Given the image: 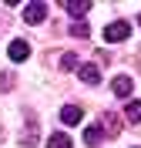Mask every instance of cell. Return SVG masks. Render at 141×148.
<instances>
[{"instance_id": "cell-1", "label": "cell", "mask_w": 141, "mask_h": 148, "mask_svg": "<svg viewBox=\"0 0 141 148\" xmlns=\"http://www.w3.org/2000/svg\"><path fill=\"white\" fill-rule=\"evenodd\" d=\"M128 34H131V24H128V20H114V24L104 27V40H108V44H121Z\"/></svg>"}, {"instance_id": "cell-3", "label": "cell", "mask_w": 141, "mask_h": 148, "mask_svg": "<svg viewBox=\"0 0 141 148\" xmlns=\"http://www.w3.org/2000/svg\"><path fill=\"white\" fill-rule=\"evenodd\" d=\"M97 131H108V135H104V138H114V135H118V131H121V121L114 118L111 111H104V114H101V121H97Z\"/></svg>"}, {"instance_id": "cell-5", "label": "cell", "mask_w": 141, "mask_h": 148, "mask_svg": "<svg viewBox=\"0 0 141 148\" xmlns=\"http://www.w3.org/2000/svg\"><path fill=\"white\" fill-rule=\"evenodd\" d=\"M7 54H10V61H17V64H20V61H27V57H30V44H27V40H10Z\"/></svg>"}, {"instance_id": "cell-4", "label": "cell", "mask_w": 141, "mask_h": 148, "mask_svg": "<svg viewBox=\"0 0 141 148\" xmlns=\"http://www.w3.org/2000/svg\"><path fill=\"white\" fill-rule=\"evenodd\" d=\"M131 88H134V81L128 77V74H118V77L111 81V91L118 94V98H131Z\"/></svg>"}, {"instance_id": "cell-6", "label": "cell", "mask_w": 141, "mask_h": 148, "mask_svg": "<svg viewBox=\"0 0 141 148\" xmlns=\"http://www.w3.org/2000/svg\"><path fill=\"white\" fill-rule=\"evenodd\" d=\"M61 121H64V125H81V121H84V108L64 104V108H61Z\"/></svg>"}, {"instance_id": "cell-7", "label": "cell", "mask_w": 141, "mask_h": 148, "mask_svg": "<svg viewBox=\"0 0 141 148\" xmlns=\"http://www.w3.org/2000/svg\"><path fill=\"white\" fill-rule=\"evenodd\" d=\"M77 77L84 84H97L101 81V71H97V64H77Z\"/></svg>"}, {"instance_id": "cell-13", "label": "cell", "mask_w": 141, "mask_h": 148, "mask_svg": "<svg viewBox=\"0 0 141 148\" xmlns=\"http://www.w3.org/2000/svg\"><path fill=\"white\" fill-rule=\"evenodd\" d=\"M61 67H64V71H74V67H77V57L74 54H64V57H61Z\"/></svg>"}, {"instance_id": "cell-2", "label": "cell", "mask_w": 141, "mask_h": 148, "mask_svg": "<svg viewBox=\"0 0 141 148\" xmlns=\"http://www.w3.org/2000/svg\"><path fill=\"white\" fill-rule=\"evenodd\" d=\"M44 17H47V3L44 0H34V3L24 7V24H40Z\"/></svg>"}, {"instance_id": "cell-8", "label": "cell", "mask_w": 141, "mask_h": 148, "mask_svg": "<svg viewBox=\"0 0 141 148\" xmlns=\"http://www.w3.org/2000/svg\"><path fill=\"white\" fill-rule=\"evenodd\" d=\"M64 7H67V14H71V17H84L87 10H91V3H87V0H67Z\"/></svg>"}, {"instance_id": "cell-10", "label": "cell", "mask_w": 141, "mask_h": 148, "mask_svg": "<svg viewBox=\"0 0 141 148\" xmlns=\"http://www.w3.org/2000/svg\"><path fill=\"white\" fill-rule=\"evenodd\" d=\"M124 121H131V125L141 121V101H128L124 104Z\"/></svg>"}, {"instance_id": "cell-14", "label": "cell", "mask_w": 141, "mask_h": 148, "mask_svg": "<svg viewBox=\"0 0 141 148\" xmlns=\"http://www.w3.org/2000/svg\"><path fill=\"white\" fill-rule=\"evenodd\" d=\"M14 88V74H0V91H10Z\"/></svg>"}, {"instance_id": "cell-15", "label": "cell", "mask_w": 141, "mask_h": 148, "mask_svg": "<svg viewBox=\"0 0 141 148\" xmlns=\"http://www.w3.org/2000/svg\"><path fill=\"white\" fill-rule=\"evenodd\" d=\"M138 27H141V14H138Z\"/></svg>"}, {"instance_id": "cell-11", "label": "cell", "mask_w": 141, "mask_h": 148, "mask_svg": "<svg viewBox=\"0 0 141 148\" xmlns=\"http://www.w3.org/2000/svg\"><path fill=\"white\" fill-rule=\"evenodd\" d=\"M101 138H104V135H101V131H97V125H91V128L84 131V141H87V145H91V148H94V145H101Z\"/></svg>"}, {"instance_id": "cell-9", "label": "cell", "mask_w": 141, "mask_h": 148, "mask_svg": "<svg viewBox=\"0 0 141 148\" xmlns=\"http://www.w3.org/2000/svg\"><path fill=\"white\" fill-rule=\"evenodd\" d=\"M47 148H74V145H71V135L50 131V138H47Z\"/></svg>"}, {"instance_id": "cell-12", "label": "cell", "mask_w": 141, "mask_h": 148, "mask_svg": "<svg viewBox=\"0 0 141 148\" xmlns=\"http://www.w3.org/2000/svg\"><path fill=\"white\" fill-rule=\"evenodd\" d=\"M71 34H74V37H81V40H84V37L91 34V27H87L84 20H74V24H71Z\"/></svg>"}]
</instances>
